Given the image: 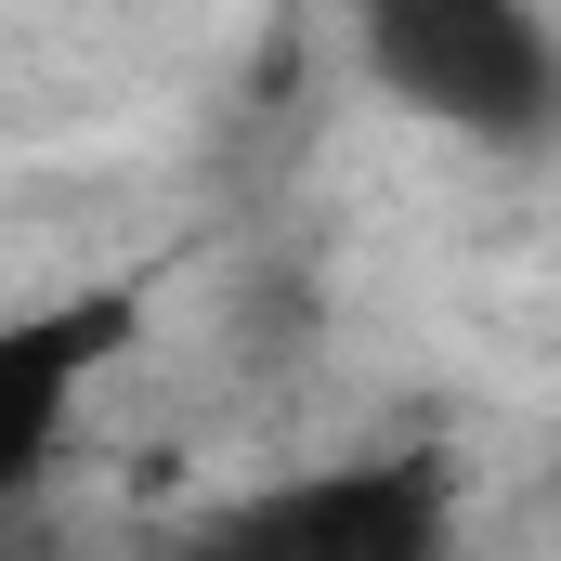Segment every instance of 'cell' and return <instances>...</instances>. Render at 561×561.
<instances>
[{"instance_id":"obj_3","label":"cell","mask_w":561,"mask_h":561,"mask_svg":"<svg viewBox=\"0 0 561 561\" xmlns=\"http://www.w3.org/2000/svg\"><path fill=\"white\" fill-rule=\"evenodd\" d=\"M118 300H66V313H26V327H0V496H26L39 470H53V444H66V405H79V379L118 353Z\"/></svg>"},{"instance_id":"obj_2","label":"cell","mask_w":561,"mask_h":561,"mask_svg":"<svg viewBox=\"0 0 561 561\" xmlns=\"http://www.w3.org/2000/svg\"><path fill=\"white\" fill-rule=\"evenodd\" d=\"M431 549H444V483L405 470V457L236 496L183 536V561H431Z\"/></svg>"},{"instance_id":"obj_1","label":"cell","mask_w":561,"mask_h":561,"mask_svg":"<svg viewBox=\"0 0 561 561\" xmlns=\"http://www.w3.org/2000/svg\"><path fill=\"white\" fill-rule=\"evenodd\" d=\"M366 79L392 105L444 118V131H483V144L561 131V39L536 13H496V0H392V13H366Z\"/></svg>"}]
</instances>
